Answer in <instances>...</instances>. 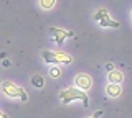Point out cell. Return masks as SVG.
Listing matches in <instances>:
<instances>
[{"label": "cell", "mask_w": 132, "mask_h": 118, "mask_svg": "<svg viewBox=\"0 0 132 118\" xmlns=\"http://www.w3.org/2000/svg\"><path fill=\"white\" fill-rule=\"evenodd\" d=\"M60 100L63 102V103H69V102H73V100H81L84 107L89 105V99H88V95L84 93V90H81V89H74V87L66 89V90L61 92L60 93Z\"/></svg>", "instance_id": "cell-1"}, {"label": "cell", "mask_w": 132, "mask_h": 118, "mask_svg": "<svg viewBox=\"0 0 132 118\" xmlns=\"http://www.w3.org/2000/svg\"><path fill=\"white\" fill-rule=\"evenodd\" d=\"M41 56H43L45 62L53 64V66H56L58 62H63V64H71V62H73V58H71V56H68L66 52H51V51H43V52H41Z\"/></svg>", "instance_id": "cell-2"}, {"label": "cell", "mask_w": 132, "mask_h": 118, "mask_svg": "<svg viewBox=\"0 0 132 118\" xmlns=\"http://www.w3.org/2000/svg\"><path fill=\"white\" fill-rule=\"evenodd\" d=\"M0 89H2V92L5 93V95L8 97H18L22 102H27V92L23 90L22 87H18L16 84L13 82H3V84H0Z\"/></svg>", "instance_id": "cell-3"}, {"label": "cell", "mask_w": 132, "mask_h": 118, "mask_svg": "<svg viewBox=\"0 0 132 118\" xmlns=\"http://www.w3.org/2000/svg\"><path fill=\"white\" fill-rule=\"evenodd\" d=\"M50 35H51V38L55 39V41L60 44H63V41L66 38H73L74 33L73 31H66V30H60V28H50Z\"/></svg>", "instance_id": "cell-4"}, {"label": "cell", "mask_w": 132, "mask_h": 118, "mask_svg": "<svg viewBox=\"0 0 132 118\" xmlns=\"http://www.w3.org/2000/svg\"><path fill=\"white\" fill-rule=\"evenodd\" d=\"M74 82H76V87H79L81 90H88V89H91V85H93V79L88 74H78Z\"/></svg>", "instance_id": "cell-5"}, {"label": "cell", "mask_w": 132, "mask_h": 118, "mask_svg": "<svg viewBox=\"0 0 132 118\" xmlns=\"http://www.w3.org/2000/svg\"><path fill=\"white\" fill-rule=\"evenodd\" d=\"M107 79H109V82L111 84H121L122 82V79H124V76H122V72L121 71H109V74H107Z\"/></svg>", "instance_id": "cell-6"}, {"label": "cell", "mask_w": 132, "mask_h": 118, "mask_svg": "<svg viewBox=\"0 0 132 118\" xmlns=\"http://www.w3.org/2000/svg\"><path fill=\"white\" fill-rule=\"evenodd\" d=\"M106 92H107V95H109V97H119V95H121V92H122V89H121V85H119V84H109V85H107V89H106Z\"/></svg>", "instance_id": "cell-7"}, {"label": "cell", "mask_w": 132, "mask_h": 118, "mask_svg": "<svg viewBox=\"0 0 132 118\" xmlns=\"http://www.w3.org/2000/svg\"><path fill=\"white\" fill-rule=\"evenodd\" d=\"M99 25L101 26H111V28H119V22H114V20H111L109 17H102L99 20Z\"/></svg>", "instance_id": "cell-8"}, {"label": "cell", "mask_w": 132, "mask_h": 118, "mask_svg": "<svg viewBox=\"0 0 132 118\" xmlns=\"http://www.w3.org/2000/svg\"><path fill=\"white\" fill-rule=\"evenodd\" d=\"M31 84H33V87H38V89H41L45 85V79L41 77L40 74H36V76H33L31 77Z\"/></svg>", "instance_id": "cell-9"}, {"label": "cell", "mask_w": 132, "mask_h": 118, "mask_svg": "<svg viewBox=\"0 0 132 118\" xmlns=\"http://www.w3.org/2000/svg\"><path fill=\"white\" fill-rule=\"evenodd\" d=\"M55 3H56V0H40V7H41V8H45V10L53 8Z\"/></svg>", "instance_id": "cell-10"}, {"label": "cell", "mask_w": 132, "mask_h": 118, "mask_svg": "<svg viewBox=\"0 0 132 118\" xmlns=\"http://www.w3.org/2000/svg\"><path fill=\"white\" fill-rule=\"evenodd\" d=\"M50 76H51V77H55V79H58V77L61 76V71H60V67L53 66L51 69H50Z\"/></svg>", "instance_id": "cell-11"}, {"label": "cell", "mask_w": 132, "mask_h": 118, "mask_svg": "<svg viewBox=\"0 0 132 118\" xmlns=\"http://www.w3.org/2000/svg\"><path fill=\"white\" fill-rule=\"evenodd\" d=\"M107 15V10L106 8H101L99 12H96V15H94V20H96V22H99V20H101L102 17H106Z\"/></svg>", "instance_id": "cell-12"}, {"label": "cell", "mask_w": 132, "mask_h": 118, "mask_svg": "<svg viewBox=\"0 0 132 118\" xmlns=\"http://www.w3.org/2000/svg\"><path fill=\"white\" fill-rule=\"evenodd\" d=\"M101 115H102V112H101V110H99V112H96V113H94L93 116H96V118H99V116H101Z\"/></svg>", "instance_id": "cell-13"}, {"label": "cell", "mask_w": 132, "mask_h": 118, "mask_svg": "<svg viewBox=\"0 0 132 118\" xmlns=\"http://www.w3.org/2000/svg\"><path fill=\"white\" fill-rule=\"evenodd\" d=\"M106 69H107V71H112V69H114V66H112V64H107V66H106Z\"/></svg>", "instance_id": "cell-14"}, {"label": "cell", "mask_w": 132, "mask_h": 118, "mask_svg": "<svg viewBox=\"0 0 132 118\" xmlns=\"http://www.w3.org/2000/svg\"><path fill=\"white\" fill-rule=\"evenodd\" d=\"M3 66L8 67V66H10V61H7V59H5V61H3Z\"/></svg>", "instance_id": "cell-15"}, {"label": "cell", "mask_w": 132, "mask_h": 118, "mask_svg": "<svg viewBox=\"0 0 132 118\" xmlns=\"http://www.w3.org/2000/svg\"><path fill=\"white\" fill-rule=\"evenodd\" d=\"M0 118H7V113H3L2 110H0Z\"/></svg>", "instance_id": "cell-16"}, {"label": "cell", "mask_w": 132, "mask_h": 118, "mask_svg": "<svg viewBox=\"0 0 132 118\" xmlns=\"http://www.w3.org/2000/svg\"><path fill=\"white\" fill-rule=\"evenodd\" d=\"M89 118H96V116H89Z\"/></svg>", "instance_id": "cell-17"}]
</instances>
